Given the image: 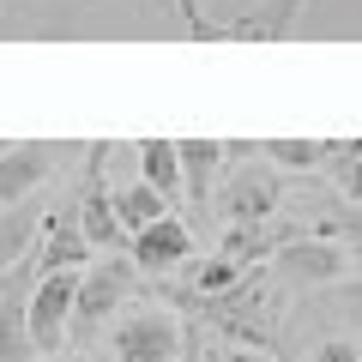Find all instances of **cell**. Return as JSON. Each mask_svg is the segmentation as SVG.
Masks as SVG:
<instances>
[{
    "label": "cell",
    "mask_w": 362,
    "mask_h": 362,
    "mask_svg": "<svg viewBox=\"0 0 362 362\" xmlns=\"http://www.w3.org/2000/svg\"><path fill=\"white\" fill-rule=\"evenodd\" d=\"M272 302H278V284H272L266 259H259V266H247L223 296H206V302H194V308L206 314V326H211V332H223L230 344L272 350V344H278V320H272L278 308H272Z\"/></svg>",
    "instance_id": "1"
},
{
    "label": "cell",
    "mask_w": 362,
    "mask_h": 362,
    "mask_svg": "<svg viewBox=\"0 0 362 362\" xmlns=\"http://www.w3.org/2000/svg\"><path fill=\"white\" fill-rule=\"evenodd\" d=\"M139 296V266L133 259H103V266H85L78 272V290H73V320H66V338L78 350H97V332L115 320L127 302Z\"/></svg>",
    "instance_id": "2"
},
{
    "label": "cell",
    "mask_w": 362,
    "mask_h": 362,
    "mask_svg": "<svg viewBox=\"0 0 362 362\" xmlns=\"http://www.w3.org/2000/svg\"><path fill=\"white\" fill-rule=\"evenodd\" d=\"M284 169H272L266 157H242V163L223 169L218 194H211V206H218L223 223H272L278 211H284Z\"/></svg>",
    "instance_id": "3"
},
{
    "label": "cell",
    "mask_w": 362,
    "mask_h": 362,
    "mask_svg": "<svg viewBox=\"0 0 362 362\" xmlns=\"http://www.w3.org/2000/svg\"><path fill=\"white\" fill-rule=\"evenodd\" d=\"M181 320L163 302H139V308H121L109 326V362H181Z\"/></svg>",
    "instance_id": "4"
},
{
    "label": "cell",
    "mask_w": 362,
    "mask_h": 362,
    "mask_svg": "<svg viewBox=\"0 0 362 362\" xmlns=\"http://www.w3.org/2000/svg\"><path fill=\"white\" fill-rule=\"evenodd\" d=\"M266 272L278 290H326L350 272V247L326 242V235H290L266 254Z\"/></svg>",
    "instance_id": "5"
},
{
    "label": "cell",
    "mask_w": 362,
    "mask_h": 362,
    "mask_svg": "<svg viewBox=\"0 0 362 362\" xmlns=\"http://www.w3.org/2000/svg\"><path fill=\"white\" fill-rule=\"evenodd\" d=\"M109 151L115 145H90L85 157V175H78V194H73V211H78V230H85L90 247H121L127 230L115 223V199H109Z\"/></svg>",
    "instance_id": "6"
},
{
    "label": "cell",
    "mask_w": 362,
    "mask_h": 362,
    "mask_svg": "<svg viewBox=\"0 0 362 362\" xmlns=\"http://www.w3.org/2000/svg\"><path fill=\"white\" fill-rule=\"evenodd\" d=\"M73 290H78V272H42L37 284L25 290V332L37 344V356L66 344V320H73Z\"/></svg>",
    "instance_id": "7"
},
{
    "label": "cell",
    "mask_w": 362,
    "mask_h": 362,
    "mask_svg": "<svg viewBox=\"0 0 362 362\" xmlns=\"http://www.w3.org/2000/svg\"><path fill=\"white\" fill-rule=\"evenodd\" d=\"M78 145H42V139H13L0 151V206H18L54 175L61 157H73Z\"/></svg>",
    "instance_id": "8"
},
{
    "label": "cell",
    "mask_w": 362,
    "mask_h": 362,
    "mask_svg": "<svg viewBox=\"0 0 362 362\" xmlns=\"http://www.w3.org/2000/svg\"><path fill=\"white\" fill-rule=\"evenodd\" d=\"M78 266H90V242H85V230H78L73 199H66V206L49 211V230H42L37 254H30V272L42 278V272H78Z\"/></svg>",
    "instance_id": "9"
},
{
    "label": "cell",
    "mask_w": 362,
    "mask_h": 362,
    "mask_svg": "<svg viewBox=\"0 0 362 362\" xmlns=\"http://www.w3.org/2000/svg\"><path fill=\"white\" fill-rule=\"evenodd\" d=\"M296 18H302V0H266V6L230 18V25H206L199 42H284L296 30Z\"/></svg>",
    "instance_id": "10"
},
{
    "label": "cell",
    "mask_w": 362,
    "mask_h": 362,
    "mask_svg": "<svg viewBox=\"0 0 362 362\" xmlns=\"http://www.w3.org/2000/svg\"><path fill=\"white\" fill-rule=\"evenodd\" d=\"M187 247H194V223H181V218H157L145 223L139 235H133V266L151 272V278H163V272H175L181 259H187Z\"/></svg>",
    "instance_id": "11"
},
{
    "label": "cell",
    "mask_w": 362,
    "mask_h": 362,
    "mask_svg": "<svg viewBox=\"0 0 362 362\" xmlns=\"http://www.w3.org/2000/svg\"><path fill=\"white\" fill-rule=\"evenodd\" d=\"M175 151H181V194L194 199V211H206L211 194H218V181H223L230 145L223 139H175Z\"/></svg>",
    "instance_id": "12"
},
{
    "label": "cell",
    "mask_w": 362,
    "mask_h": 362,
    "mask_svg": "<svg viewBox=\"0 0 362 362\" xmlns=\"http://www.w3.org/2000/svg\"><path fill=\"white\" fill-rule=\"evenodd\" d=\"M25 284H37L30 266L0 272V362H30L37 356V344L25 332Z\"/></svg>",
    "instance_id": "13"
},
{
    "label": "cell",
    "mask_w": 362,
    "mask_h": 362,
    "mask_svg": "<svg viewBox=\"0 0 362 362\" xmlns=\"http://www.w3.org/2000/svg\"><path fill=\"white\" fill-rule=\"evenodd\" d=\"M302 320H314L320 326V338L326 332H362V284H326V290H308V302H302Z\"/></svg>",
    "instance_id": "14"
},
{
    "label": "cell",
    "mask_w": 362,
    "mask_h": 362,
    "mask_svg": "<svg viewBox=\"0 0 362 362\" xmlns=\"http://www.w3.org/2000/svg\"><path fill=\"white\" fill-rule=\"evenodd\" d=\"M109 199H115V223L127 230V242L145 230V223H157V218L169 211V199L157 194L151 181H139V175H133V181H121V187H109Z\"/></svg>",
    "instance_id": "15"
},
{
    "label": "cell",
    "mask_w": 362,
    "mask_h": 362,
    "mask_svg": "<svg viewBox=\"0 0 362 362\" xmlns=\"http://www.w3.org/2000/svg\"><path fill=\"white\" fill-rule=\"evenodd\" d=\"M338 151V139H259V157L272 169H284V175H314L326 169Z\"/></svg>",
    "instance_id": "16"
},
{
    "label": "cell",
    "mask_w": 362,
    "mask_h": 362,
    "mask_svg": "<svg viewBox=\"0 0 362 362\" xmlns=\"http://www.w3.org/2000/svg\"><path fill=\"white\" fill-rule=\"evenodd\" d=\"M37 230H42V206H37V199H18V206H0V272H13L18 259L30 254Z\"/></svg>",
    "instance_id": "17"
},
{
    "label": "cell",
    "mask_w": 362,
    "mask_h": 362,
    "mask_svg": "<svg viewBox=\"0 0 362 362\" xmlns=\"http://www.w3.org/2000/svg\"><path fill=\"white\" fill-rule=\"evenodd\" d=\"M139 181H151L163 199H181V151H175V139H139Z\"/></svg>",
    "instance_id": "18"
},
{
    "label": "cell",
    "mask_w": 362,
    "mask_h": 362,
    "mask_svg": "<svg viewBox=\"0 0 362 362\" xmlns=\"http://www.w3.org/2000/svg\"><path fill=\"white\" fill-rule=\"evenodd\" d=\"M326 175H332L338 199H356L362 206V139H338L332 163H326Z\"/></svg>",
    "instance_id": "19"
},
{
    "label": "cell",
    "mask_w": 362,
    "mask_h": 362,
    "mask_svg": "<svg viewBox=\"0 0 362 362\" xmlns=\"http://www.w3.org/2000/svg\"><path fill=\"white\" fill-rule=\"evenodd\" d=\"M235 278H242V266H235V259H223V254H211V259H199V266H194V278H187V296H194V302L223 296Z\"/></svg>",
    "instance_id": "20"
},
{
    "label": "cell",
    "mask_w": 362,
    "mask_h": 362,
    "mask_svg": "<svg viewBox=\"0 0 362 362\" xmlns=\"http://www.w3.org/2000/svg\"><path fill=\"white\" fill-rule=\"evenodd\" d=\"M302 362H362V344L356 338H344V332H326V338H314L308 344V356Z\"/></svg>",
    "instance_id": "21"
},
{
    "label": "cell",
    "mask_w": 362,
    "mask_h": 362,
    "mask_svg": "<svg viewBox=\"0 0 362 362\" xmlns=\"http://www.w3.org/2000/svg\"><path fill=\"white\" fill-rule=\"evenodd\" d=\"M181 350H187V362H223V350H211L199 332H187V344H181Z\"/></svg>",
    "instance_id": "22"
},
{
    "label": "cell",
    "mask_w": 362,
    "mask_h": 362,
    "mask_svg": "<svg viewBox=\"0 0 362 362\" xmlns=\"http://www.w3.org/2000/svg\"><path fill=\"white\" fill-rule=\"evenodd\" d=\"M223 362H272V350H247V344H223Z\"/></svg>",
    "instance_id": "23"
},
{
    "label": "cell",
    "mask_w": 362,
    "mask_h": 362,
    "mask_svg": "<svg viewBox=\"0 0 362 362\" xmlns=\"http://www.w3.org/2000/svg\"><path fill=\"white\" fill-rule=\"evenodd\" d=\"M66 362H109V356H97V350H78V356H66Z\"/></svg>",
    "instance_id": "24"
},
{
    "label": "cell",
    "mask_w": 362,
    "mask_h": 362,
    "mask_svg": "<svg viewBox=\"0 0 362 362\" xmlns=\"http://www.w3.org/2000/svg\"><path fill=\"white\" fill-rule=\"evenodd\" d=\"M13 6H18V0H0V25H6V18H13Z\"/></svg>",
    "instance_id": "25"
},
{
    "label": "cell",
    "mask_w": 362,
    "mask_h": 362,
    "mask_svg": "<svg viewBox=\"0 0 362 362\" xmlns=\"http://www.w3.org/2000/svg\"><path fill=\"white\" fill-rule=\"evenodd\" d=\"M350 266H362V242H356V254H350Z\"/></svg>",
    "instance_id": "26"
},
{
    "label": "cell",
    "mask_w": 362,
    "mask_h": 362,
    "mask_svg": "<svg viewBox=\"0 0 362 362\" xmlns=\"http://www.w3.org/2000/svg\"><path fill=\"white\" fill-rule=\"evenodd\" d=\"M6 145H13V139H0V151H6Z\"/></svg>",
    "instance_id": "27"
}]
</instances>
